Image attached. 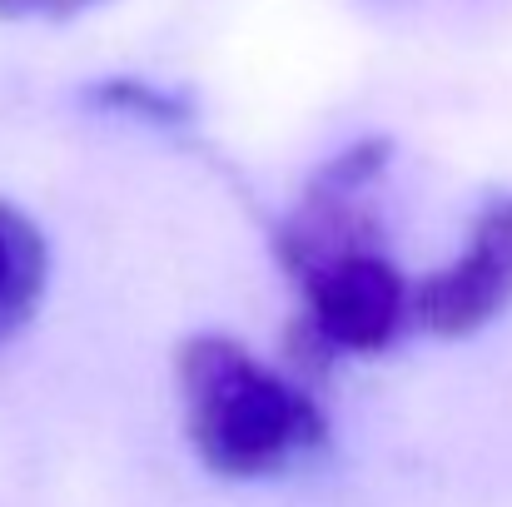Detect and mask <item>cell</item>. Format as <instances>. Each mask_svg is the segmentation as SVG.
<instances>
[{"mask_svg":"<svg viewBox=\"0 0 512 507\" xmlns=\"http://www.w3.org/2000/svg\"><path fill=\"white\" fill-rule=\"evenodd\" d=\"M45 284V244L25 214L0 204V338L15 334Z\"/></svg>","mask_w":512,"mask_h":507,"instance_id":"cell-4","label":"cell"},{"mask_svg":"<svg viewBox=\"0 0 512 507\" xmlns=\"http://www.w3.org/2000/svg\"><path fill=\"white\" fill-rule=\"evenodd\" d=\"M179 373L194 448L214 473H274L319 438L314 403L279 373L259 368L239 343L199 338L184 348Z\"/></svg>","mask_w":512,"mask_h":507,"instance_id":"cell-1","label":"cell"},{"mask_svg":"<svg viewBox=\"0 0 512 507\" xmlns=\"http://www.w3.org/2000/svg\"><path fill=\"white\" fill-rule=\"evenodd\" d=\"M299 269L309 274V319L329 348L378 353L413 314V294L403 289L393 264L353 244H329L309 254Z\"/></svg>","mask_w":512,"mask_h":507,"instance_id":"cell-2","label":"cell"},{"mask_svg":"<svg viewBox=\"0 0 512 507\" xmlns=\"http://www.w3.org/2000/svg\"><path fill=\"white\" fill-rule=\"evenodd\" d=\"M508 299H512V199L493 204L478 219L473 244L443 274H433L413 294L408 309L433 334H468V329L488 324Z\"/></svg>","mask_w":512,"mask_h":507,"instance_id":"cell-3","label":"cell"}]
</instances>
